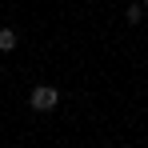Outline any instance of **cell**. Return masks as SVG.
<instances>
[{"label": "cell", "instance_id": "6da1fadb", "mask_svg": "<svg viewBox=\"0 0 148 148\" xmlns=\"http://www.w3.org/2000/svg\"><path fill=\"white\" fill-rule=\"evenodd\" d=\"M56 104H60V92H56L52 84H36V88L28 92V108H32V112H52Z\"/></svg>", "mask_w": 148, "mask_h": 148}, {"label": "cell", "instance_id": "277c9868", "mask_svg": "<svg viewBox=\"0 0 148 148\" xmlns=\"http://www.w3.org/2000/svg\"><path fill=\"white\" fill-rule=\"evenodd\" d=\"M144 4H148V0H144Z\"/></svg>", "mask_w": 148, "mask_h": 148}, {"label": "cell", "instance_id": "3957f363", "mask_svg": "<svg viewBox=\"0 0 148 148\" xmlns=\"http://www.w3.org/2000/svg\"><path fill=\"white\" fill-rule=\"evenodd\" d=\"M20 44V36H16V28H0V52H12Z\"/></svg>", "mask_w": 148, "mask_h": 148}, {"label": "cell", "instance_id": "7a4b0ae2", "mask_svg": "<svg viewBox=\"0 0 148 148\" xmlns=\"http://www.w3.org/2000/svg\"><path fill=\"white\" fill-rule=\"evenodd\" d=\"M144 12H148V4H144V0H132L124 16H128V24H140V20H144Z\"/></svg>", "mask_w": 148, "mask_h": 148}]
</instances>
